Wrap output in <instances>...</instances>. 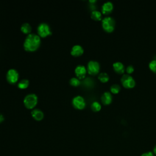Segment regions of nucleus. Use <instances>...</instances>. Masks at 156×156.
<instances>
[{
	"mask_svg": "<svg viewBox=\"0 0 156 156\" xmlns=\"http://www.w3.org/2000/svg\"><path fill=\"white\" fill-rule=\"evenodd\" d=\"M141 156H154V154L152 152H147L143 154Z\"/></svg>",
	"mask_w": 156,
	"mask_h": 156,
	"instance_id": "25",
	"label": "nucleus"
},
{
	"mask_svg": "<svg viewBox=\"0 0 156 156\" xmlns=\"http://www.w3.org/2000/svg\"><path fill=\"white\" fill-rule=\"evenodd\" d=\"M19 78V73L17 70L14 68L9 69L6 73V79L7 82L11 84L17 82Z\"/></svg>",
	"mask_w": 156,
	"mask_h": 156,
	"instance_id": "6",
	"label": "nucleus"
},
{
	"mask_svg": "<svg viewBox=\"0 0 156 156\" xmlns=\"http://www.w3.org/2000/svg\"><path fill=\"white\" fill-rule=\"evenodd\" d=\"M100 65L98 62L90 60L87 64V71L90 74L95 75L99 72Z\"/></svg>",
	"mask_w": 156,
	"mask_h": 156,
	"instance_id": "8",
	"label": "nucleus"
},
{
	"mask_svg": "<svg viewBox=\"0 0 156 156\" xmlns=\"http://www.w3.org/2000/svg\"><path fill=\"white\" fill-rule=\"evenodd\" d=\"M112 94L110 91H105L101 96V101L104 104L108 105L112 102Z\"/></svg>",
	"mask_w": 156,
	"mask_h": 156,
	"instance_id": "13",
	"label": "nucleus"
},
{
	"mask_svg": "<svg viewBox=\"0 0 156 156\" xmlns=\"http://www.w3.org/2000/svg\"><path fill=\"white\" fill-rule=\"evenodd\" d=\"M83 48L80 44L74 45L71 50V54L74 57H79L83 54Z\"/></svg>",
	"mask_w": 156,
	"mask_h": 156,
	"instance_id": "11",
	"label": "nucleus"
},
{
	"mask_svg": "<svg viewBox=\"0 0 156 156\" xmlns=\"http://www.w3.org/2000/svg\"><path fill=\"white\" fill-rule=\"evenodd\" d=\"M93 80L90 77H87L83 80V84L86 87H91L93 85Z\"/></svg>",
	"mask_w": 156,
	"mask_h": 156,
	"instance_id": "23",
	"label": "nucleus"
},
{
	"mask_svg": "<svg viewBox=\"0 0 156 156\" xmlns=\"http://www.w3.org/2000/svg\"><path fill=\"white\" fill-rule=\"evenodd\" d=\"M101 17H102V13L100 11L97 10H94L91 11V18L96 21H99L101 20Z\"/></svg>",
	"mask_w": 156,
	"mask_h": 156,
	"instance_id": "16",
	"label": "nucleus"
},
{
	"mask_svg": "<svg viewBox=\"0 0 156 156\" xmlns=\"http://www.w3.org/2000/svg\"><path fill=\"white\" fill-rule=\"evenodd\" d=\"M87 69L85 68V66L82 65H77L74 69V73L76 75L77 77L79 78V79H83L85 77L86 73H87Z\"/></svg>",
	"mask_w": 156,
	"mask_h": 156,
	"instance_id": "9",
	"label": "nucleus"
},
{
	"mask_svg": "<svg viewBox=\"0 0 156 156\" xmlns=\"http://www.w3.org/2000/svg\"><path fill=\"white\" fill-rule=\"evenodd\" d=\"M29 85V81L28 79H23L22 80H21L18 83V87L20 88V89H26L28 87Z\"/></svg>",
	"mask_w": 156,
	"mask_h": 156,
	"instance_id": "17",
	"label": "nucleus"
},
{
	"mask_svg": "<svg viewBox=\"0 0 156 156\" xmlns=\"http://www.w3.org/2000/svg\"><path fill=\"white\" fill-rule=\"evenodd\" d=\"M91 108L94 112H98L101 109V104L98 101H94L91 104Z\"/></svg>",
	"mask_w": 156,
	"mask_h": 156,
	"instance_id": "19",
	"label": "nucleus"
},
{
	"mask_svg": "<svg viewBox=\"0 0 156 156\" xmlns=\"http://www.w3.org/2000/svg\"><path fill=\"white\" fill-rule=\"evenodd\" d=\"M41 44V38L36 34L30 33L26 37L23 47L25 51L34 52L37 50Z\"/></svg>",
	"mask_w": 156,
	"mask_h": 156,
	"instance_id": "1",
	"label": "nucleus"
},
{
	"mask_svg": "<svg viewBox=\"0 0 156 156\" xmlns=\"http://www.w3.org/2000/svg\"><path fill=\"white\" fill-rule=\"evenodd\" d=\"M31 115L34 119L38 121L42 120L44 118L43 112L38 108H34V110H32L31 112Z\"/></svg>",
	"mask_w": 156,
	"mask_h": 156,
	"instance_id": "12",
	"label": "nucleus"
},
{
	"mask_svg": "<svg viewBox=\"0 0 156 156\" xmlns=\"http://www.w3.org/2000/svg\"><path fill=\"white\" fill-rule=\"evenodd\" d=\"M37 35L41 38H44L52 35L50 26L46 23H41L37 26Z\"/></svg>",
	"mask_w": 156,
	"mask_h": 156,
	"instance_id": "4",
	"label": "nucleus"
},
{
	"mask_svg": "<svg viewBox=\"0 0 156 156\" xmlns=\"http://www.w3.org/2000/svg\"><path fill=\"white\" fill-rule=\"evenodd\" d=\"M73 106L78 110H82L86 106V102L85 99L80 95L74 96L72 99Z\"/></svg>",
	"mask_w": 156,
	"mask_h": 156,
	"instance_id": "7",
	"label": "nucleus"
},
{
	"mask_svg": "<svg viewBox=\"0 0 156 156\" xmlns=\"http://www.w3.org/2000/svg\"><path fill=\"white\" fill-rule=\"evenodd\" d=\"M121 82L124 87L131 88L135 86V80L133 77L128 74H124L121 78Z\"/></svg>",
	"mask_w": 156,
	"mask_h": 156,
	"instance_id": "5",
	"label": "nucleus"
},
{
	"mask_svg": "<svg viewBox=\"0 0 156 156\" xmlns=\"http://www.w3.org/2000/svg\"><path fill=\"white\" fill-rule=\"evenodd\" d=\"M149 68L152 71L156 73V59H153L149 62Z\"/></svg>",
	"mask_w": 156,
	"mask_h": 156,
	"instance_id": "22",
	"label": "nucleus"
},
{
	"mask_svg": "<svg viewBox=\"0 0 156 156\" xmlns=\"http://www.w3.org/2000/svg\"><path fill=\"white\" fill-rule=\"evenodd\" d=\"M113 68L115 72L119 74H123L126 70L125 66L121 62H115L113 63Z\"/></svg>",
	"mask_w": 156,
	"mask_h": 156,
	"instance_id": "14",
	"label": "nucleus"
},
{
	"mask_svg": "<svg viewBox=\"0 0 156 156\" xmlns=\"http://www.w3.org/2000/svg\"><path fill=\"white\" fill-rule=\"evenodd\" d=\"M98 79L102 82H106L109 80V76L107 73L102 72L99 74Z\"/></svg>",
	"mask_w": 156,
	"mask_h": 156,
	"instance_id": "18",
	"label": "nucleus"
},
{
	"mask_svg": "<svg viewBox=\"0 0 156 156\" xmlns=\"http://www.w3.org/2000/svg\"><path fill=\"white\" fill-rule=\"evenodd\" d=\"M113 9V4L111 1H106L104 2L101 7L102 12L103 14L108 15L110 13Z\"/></svg>",
	"mask_w": 156,
	"mask_h": 156,
	"instance_id": "10",
	"label": "nucleus"
},
{
	"mask_svg": "<svg viewBox=\"0 0 156 156\" xmlns=\"http://www.w3.org/2000/svg\"><path fill=\"white\" fill-rule=\"evenodd\" d=\"M80 80L79 78L76 77H73L72 78H71V79L69 80V83L70 85H71L72 86L74 87H77L80 84Z\"/></svg>",
	"mask_w": 156,
	"mask_h": 156,
	"instance_id": "20",
	"label": "nucleus"
},
{
	"mask_svg": "<svg viewBox=\"0 0 156 156\" xmlns=\"http://www.w3.org/2000/svg\"><path fill=\"white\" fill-rule=\"evenodd\" d=\"M23 103L27 108L33 109L38 103V97L34 93H29L24 98Z\"/></svg>",
	"mask_w": 156,
	"mask_h": 156,
	"instance_id": "2",
	"label": "nucleus"
},
{
	"mask_svg": "<svg viewBox=\"0 0 156 156\" xmlns=\"http://www.w3.org/2000/svg\"><path fill=\"white\" fill-rule=\"evenodd\" d=\"M153 151H154V154L155 155H156V145L154 146V149H153Z\"/></svg>",
	"mask_w": 156,
	"mask_h": 156,
	"instance_id": "27",
	"label": "nucleus"
},
{
	"mask_svg": "<svg viewBox=\"0 0 156 156\" xmlns=\"http://www.w3.org/2000/svg\"><path fill=\"white\" fill-rule=\"evenodd\" d=\"M4 120V116H3L1 113H0V123L2 122H3Z\"/></svg>",
	"mask_w": 156,
	"mask_h": 156,
	"instance_id": "26",
	"label": "nucleus"
},
{
	"mask_svg": "<svg viewBox=\"0 0 156 156\" xmlns=\"http://www.w3.org/2000/svg\"><path fill=\"white\" fill-rule=\"evenodd\" d=\"M134 71V67L130 65H128L126 68V71L127 73L128 74H131L132 73H133Z\"/></svg>",
	"mask_w": 156,
	"mask_h": 156,
	"instance_id": "24",
	"label": "nucleus"
},
{
	"mask_svg": "<svg viewBox=\"0 0 156 156\" xmlns=\"http://www.w3.org/2000/svg\"><path fill=\"white\" fill-rule=\"evenodd\" d=\"M102 27L103 29L107 32H112L115 27V20L110 16H107L102 20Z\"/></svg>",
	"mask_w": 156,
	"mask_h": 156,
	"instance_id": "3",
	"label": "nucleus"
},
{
	"mask_svg": "<svg viewBox=\"0 0 156 156\" xmlns=\"http://www.w3.org/2000/svg\"><path fill=\"white\" fill-rule=\"evenodd\" d=\"M120 90H121V87L118 84L114 83L110 87V91H111V93H114V94L118 93Z\"/></svg>",
	"mask_w": 156,
	"mask_h": 156,
	"instance_id": "21",
	"label": "nucleus"
},
{
	"mask_svg": "<svg viewBox=\"0 0 156 156\" xmlns=\"http://www.w3.org/2000/svg\"><path fill=\"white\" fill-rule=\"evenodd\" d=\"M89 2H90V3H91V4H93V3H95V2H96V0H90Z\"/></svg>",
	"mask_w": 156,
	"mask_h": 156,
	"instance_id": "28",
	"label": "nucleus"
},
{
	"mask_svg": "<svg viewBox=\"0 0 156 156\" xmlns=\"http://www.w3.org/2000/svg\"><path fill=\"white\" fill-rule=\"evenodd\" d=\"M20 29L23 33L29 35L30 34V32L32 30V26L29 23H24L21 26Z\"/></svg>",
	"mask_w": 156,
	"mask_h": 156,
	"instance_id": "15",
	"label": "nucleus"
}]
</instances>
